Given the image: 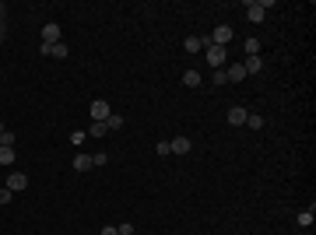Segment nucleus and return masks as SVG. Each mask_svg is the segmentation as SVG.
<instances>
[{"label":"nucleus","mask_w":316,"mask_h":235,"mask_svg":"<svg viewBox=\"0 0 316 235\" xmlns=\"http://www.w3.org/2000/svg\"><path fill=\"white\" fill-rule=\"evenodd\" d=\"M267 7H274V0H250V4H246V18L257 25V21H263Z\"/></svg>","instance_id":"f257e3e1"},{"label":"nucleus","mask_w":316,"mask_h":235,"mask_svg":"<svg viewBox=\"0 0 316 235\" xmlns=\"http://www.w3.org/2000/svg\"><path fill=\"white\" fill-rule=\"evenodd\" d=\"M232 39H235V35H232V25H218V28L211 32V39H208V43H211V46H225V49H228V43H232Z\"/></svg>","instance_id":"f03ea898"},{"label":"nucleus","mask_w":316,"mask_h":235,"mask_svg":"<svg viewBox=\"0 0 316 235\" xmlns=\"http://www.w3.org/2000/svg\"><path fill=\"white\" fill-rule=\"evenodd\" d=\"M88 112H92V120H95V123H105L109 116H112V109H109V102H105V98H95V102L88 105Z\"/></svg>","instance_id":"7ed1b4c3"},{"label":"nucleus","mask_w":316,"mask_h":235,"mask_svg":"<svg viewBox=\"0 0 316 235\" xmlns=\"http://www.w3.org/2000/svg\"><path fill=\"white\" fill-rule=\"evenodd\" d=\"M204 56H208V63H211V67H218V70H221V63L228 60V49H225V46H211V43H208Z\"/></svg>","instance_id":"20e7f679"},{"label":"nucleus","mask_w":316,"mask_h":235,"mask_svg":"<svg viewBox=\"0 0 316 235\" xmlns=\"http://www.w3.org/2000/svg\"><path fill=\"white\" fill-rule=\"evenodd\" d=\"M246 116H250V109H243V105H232L225 120H228L232 127H246Z\"/></svg>","instance_id":"39448f33"},{"label":"nucleus","mask_w":316,"mask_h":235,"mask_svg":"<svg viewBox=\"0 0 316 235\" xmlns=\"http://www.w3.org/2000/svg\"><path fill=\"white\" fill-rule=\"evenodd\" d=\"M225 81H228V85H239V81H246V70H243V63H232V67H225Z\"/></svg>","instance_id":"423d86ee"},{"label":"nucleus","mask_w":316,"mask_h":235,"mask_svg":"<svg viewBox=\"0 0 316 235\" xmlns=\"http://www.w3.org/2000/svg\"><path fill=\"white\" fill-rule=\"evenodd\" d=\"M183 49H186V53H201V49H208V39L190 35V39H183Z\"/></svg>","instance_id":"0eeeda50"},{"label":"nucleus","mask_w":316,"mask_h":235,"mask_svg":"<svg viewBox=\"0 0 316 235\" xmlns=\"http://www.w3.org/2000/svg\"><path fill=\"white\" fill-rule=\"evenodd\" d=\"M25 186H28V176H25V172H11V176H7V189L21 193Z\"/></svg>","instance_id":"6e6552de"},{"label":"nucleus","mask_w":316,"mask_h":235,"mask_svg":"<svg viewBox=\"0 0 316 235\" xmlns=\"http://www.w3.org/2000/svg\"><path fill=\"white\" fill-rule=\"evenodd\" d=\"M43 43H60V25L56 21H46L43 25Z\"/></svg>","instance_id":"1a4fd4ad"},{"label":"nucleus","mask_w":316,"mask_h":235,"mask_svg":"<svg viewBox=\"0 0 316 235\" xmlns=\"http://www.w3.org/2000/svg\"><path fill=\"white\" fill-rule=\"evenodd\" d=\"M193 144H190V137H176V141H169V154H186Z\"/></svg>","instance_id":"9d476101"},{"label":"nucleus","mask_w":316,"mask_h":235,"mask_svg":"<svg viewBox=\"0 0 316 235\" xmlns=\"http://www.w3.org/2000/svg\"><path fill=\"white\" fill-rule=\"evenodd\" d=\"M74 169H77V172L95 169V165H92V154H85V151H81V154H74Z\"/></svg>","instance_id":"9b49d317"},{"label":"nucleus","mask_w":316,"mask_h":235,"mask_svg":"<svg viewBox=\"0 0 316 235\" xmlns=\"http://www.w3.org/2000/svg\"><path fill=\"white\" fill-rule=\"evenodd\" d=\"M243 70H246V77H250V74H260V70H263V60H260V56H246Z\"/></svg>","instance_id":"f8f14e48"},{"label":"nucleus","mask_w":316,"mask_h":235,"mask_svg":"<svg viewBox=\"0 0 316 235\" xmlns=\"http://www.w3.org/2000/svg\"><path fill=\"white\" fill-rule=\"evenodd\" d=\"M183 85L186 88H201V70H186L183 74Z\"/></svg>","instance_id":"ddd939ff"},{"label":"nucleus","mask_w":316,"mask_h":235,"mask_svg":"<svg viewBox=\"0 0 316 235\" xmlns=\"http://www.w3.org/2000/svg\"><path fill=\"white\" fill-rule=\"evenodd\" d=\"M243 49H246V56H260V39H246Z\"/></svg>","instance_id":"4468645a"},{"label":"nucleus","mask_w":316,"mask_h":235,"mask_svg":"<svg viewBox=\"0 0 316 235\" xmlns=\"http://www.w3.org/2000/svg\"><path fill=\"white\" fill-rule=\"evenodd\" d=\"M14 158H18L14 147H0V165H14Z\"/></svg>","instance_id":"2eb2a0df"},{"label":"nucleus","mask_w":316,"mask_h":235,"mask_svg":"<svg viewBox=\"0 0 316 235\" xmlns=\"http://www.w3.org/2000/svg\"><path fill=\"white\" fill-rule=\"evenodd\" d=\"M105 127H109V130H123L127 123H123V116H120V112H112L109 120H105Z\"/></svg>","instance_id":"dca6fc26"},{"label":"nucleus","mask_w":316,"mask_h":235,"mask_svg":"<svg viewBox=\"0 0 316 235\" xmlns=\"http://www.w3.org/2000/svg\"><path fill=\"white\" fill-rule=\"evenodd\" d=\"M246 127H253V130H263V116H260V112H250V116H246Z\"/></svg>","instance_id":"f3484780"},{"label":"nucleus","mask_w":316,"mask_h":235,"mask_svg":"<svg viewBox=\"0 0 316 235\" xmlns=\"http://www.w3.org/2000/svg\"><path fill=\"white\" fill-rule=\"evenodd\" d=\"M14 141H18L14 130H4V134H0V147H14Z\"/></svg>","instance_id":"a211bd4d"},{"label":"nucleus","mask_w":316,"mask_h":235,"mask_svg":"<svg viewBox=\"0 0 316 235\" xmlns=\"http://www.w3.org/2000/svg\"><path fill=\"white\" fill-rule=\"evenodd\" d=\"M105 134H109L105 123H92V127H88V137H105Z\"/></svg>","instance_id":"6ab92c4d"},{"label":"nucleus","mask_w":316,"mask_h":235,"mask_svg":"<svg viewBox=\"0 0 316 235\" xmlns=\"http://www.w3.org/2000/svg\"><path fill=\"white\" fill-rule=\"evenodd\" d=\"M295 221H299V225H302V228H309V225H313V221H316V214H313V207H309V211H302V214H299V218H295Z\"/></svg>","instance_id":"aec40b11"},{"label":"nucleus","mask_w":316,"mask_h":235,"mask_svg":"<svg viewBox=\"0 0 316 235\" xmlns=\"http://www.w3.org/2000/svg\"><path fill=\"white\" fill-rule=\"evenodd\" d=\"M50 56H56V60H67V46H63V43H53Z\"/></svg>","instance_id":"412c9836"},{"label":"nucleus","mask_w":316,"mask_h":235,"mask_svg":"<svg viewBox=\"0 0 316 235\" xmlns=\"http://www.w3.org/2000/svg\"><path fill=\"white\" fill-rule=\"evenodd\" d=\"M14 200V189H7V186H0V207H4V204H11Z\"/></svg>","instance_id":"4be33fe9"},{"label":"nucleus","mask_w":316,"mask_h":235,"mask_svg":"<svg viewBox=\"0 0 316 235\" xmlns=\"http://www.w3.org/2000/svg\"><path fill=\"white\" fill-rule=\"evenodd\" d=\"M105 162H109V158H105V154H102V151H99V154H92V165H95V169H102Z\"/></svg>","instance_id":"5701e85b"},{"label":"nucleus","mask_w":316,"mask_h":235,"mask_svg":"<svg viewBox=\"0 0 316 235\" xmlns=\"http://www.w3.org/2000/svg\"><path fill=\"white\" fill-rule=\"evenodd\" d=\"M116 232H120V235H134V225H130V221H123V225H116Z\"/></svg>","instance_id":"b1692460"},{"label":"nucleus","mask_w":316,"mask_h":235,"mask_svg":"<svg viewBox=\"0 0 316 235\" xmlns=\"http://www.w3.org/2000/svg\"><path fill=\"white\" fill-rule=\"evenodd\" d=\"M70 144H85V130H74L70 134Z\"/></svg>","instance_id":"393cba45"},{"label":"nucleus","mask_w":316,"mask_h":235,"mask_svg":"<svg viewBox=\"0 0 316 235\" xmlns=\"http://www.w3.org/2000/svg\"><path fill=\"white\" fill-rule=\"evenodd\" d=\"M99 235H120V232H116V228H112V225H105V228H102V232H99Z\"/></svg>","instance_id":"a878e982"},{"label":"nucleus","mask_w":316,"mask_h":235,"mask_svg":"<svg viewBox=\"0 0 316 235\" xmlns=\"http://www.w3.org/2000/svg\"><path fill=\"white\" fill-rule=\"evenodd\" d=\"M4 130H7V127H4V123H0V134H4Z\"/></svg>","instance_id":"bb28decb"}]
</instances>
